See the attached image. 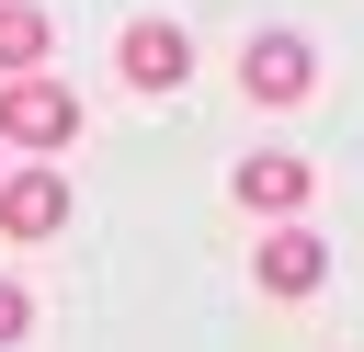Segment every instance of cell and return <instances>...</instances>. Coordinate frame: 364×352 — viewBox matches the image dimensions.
<instances>
[{
    "label": "cell",
    "instance_id": "cell-8",
    "mask_svg": "<svg viewBox=\"0 0 364 352\" xmlns=\"http://www.w3.org/2000/svg\"><path fill=\"white\" fill-rule=\"evenodd\" d=\"M23 329H34V295H23V284H11V273H0V352H11V341H23Z\"/></svg>",
    "mask_w": 364,
    "mask_h": 352
},
{
    "label": "cell",
    "instance_id": "cell-3",
    "mask_svg": "<svg viewBox=\"0 0 364 352\" xmlns=\"http://www.w3.org/2000/svg\"><path fill=\"white\" fill-rule=\"evenodd\" d=\"M57 227H68V182H57V159L0 170V238H57Z\"/></svg>",
    "mask_w": 364,
    "mask_h": 352
},
{
    "label": "cell",
    "instance_id": "cell-6",
    "mask_svg": "<svg viewBox=\"0 0 364 352\" xmlns=\"http://www.w3.org/2000/svg\"><path fill=\"white\" fill-rule=\"evenodd\" d=\"M250 273H262V295H318V284H330V238H307V227L284 216V227L250 250Z\"/></svg>",
    "mask_w": 364,
    "mask_h": 352
},
{
    "label": "cell",
    "instance_id": "cell-2",
    "mask_svg": "<svg viewBox=\"0 0 364 352\" xmlns=\"http://www.w3.org/2000/svg\"><path fill=\"white\" fill-rule=\"evenodd\" d=\"M239 91L250 102H307L318 91V45L307 34H250L239 45Z\"/></svg>",
    "mask_w": 364,
    "mask_h": 352
},
{
    "label": "cell",
    "instance_id": "cell-5",
    "mask_svg": "<svg viewBox=\"0 0 364 352\" xmlns=\"http://www.w3.org/2000/svg\"><path fill=\"white\" fill-rule=\"evenodd\" d=\"M114 68H125V91H182V68H193V34H182V23H125Z\"/></svg>",
    "mask_w": 364,
    "mask_h": 352
},
{
    "label": "cell",
    "instance_id": "cell-1",
    "mask_svg": "<svg viewBox=\"0 0 364 352\" xmlns=\"http://www.w3.org/2000/svg\"><path fill=\"white\" fill-rule=\"evenodd\" d=\"M68 136H80V91H68V79H46V68L0 79V148H23V159H57Z\"/></svg>",
    "mask_w": 364,
    "mask_h": 352
},
{
    "label": "cell",
    "instance_id": "cell-4",
    "mask_svg": "<svg viewBox=\"0 0 364 352\" xmlns=\"http://www.w3.org/2000/svg\"><path fill=\"white\" fill-rule=\"evenodd\" d=\"M307 193H318V159H296V148H250V159H239V204L273 216V227H284Z\"/></svg>",
    "mask_w": 364,
    "mask_h": 352
},
{
    "label": "cell",
    "instance_id": "cell-7",
    "mask_svg": "<svg viewBox=\"0 0 364 352\" xmlns=\"http://www.w3.org/2000/svg\"><path fill=\"white\" fill-rule=\"evenodd\" d=\"M46 45H57V23H46L34 0H0V79H23V68H46Z\"/></svg>",
    "mask_w": 364,
    "mask_h": 352
}]
</instances>
